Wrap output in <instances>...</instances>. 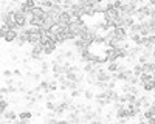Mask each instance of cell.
I'll return each mask as SVG.
<instances>
[{
	"mask_svg": "<svg viewBox=\"0 0 155 124\" xmlns=\"http://www.w3.org/2000/svg\"><path fill=\"white\" fill-rule=\"evenodd\" d=\"M11 60H14V62H17V60H19V56H17L16 53H12V54H11Z\"/></svg>",
	"mask_w": 155,
	"mask_h": 124,
	"instance_id": "cb8c5ba5",
	"label": "cell"
},
{
	"mask_svg": "<svg viewBox=\"0 0 155 124\" xmlns=\"http://www.w3.org/2000/svg\"><path fill=\"white\" fill-rule=\"evenodd\" d=\"M95 92H93V89H90V87H87L85 89V92H84V99H87V101H95Z\"/></svg>",
	"mask_w": 155,
	"mask_h": 124,
	"instance_id": "4fadbf2b",
	"label": "cell"
},
{
	"mask_svg": "<svg viewBox=\"0 0 155 124\" xmlns=\"http://www.w3.org/2000/svg\"><path fill=\"white\" fill-rule=\"evenodd\" d=\"M113 30H115L116 39H118L120 42H126V41H129V30H127V28L120 27V28H113Z\"/></svg>",
	"mask_w": 155,
	"mask_h": 124,
	"instance_id": "277c9868",
	"label": "cell"
},
{
	"mask_svg": "<svg viewBox=\"0 0 155 124\" xmlns=\"http://www.w3.org/2000/svg\"><path fill=\"white\" fill-rule=\"evenodd\" d=\"M56 50H58V42H56L54 37H51V39H50L47 44H44V54H45V56L54 54Z\"/></svg>",
	"mask_w": 155,
	"mask_h": 124,
	"instance_id": "7a4b0ae2",
	"label": "cell"
},
{
	"mask_svg": "<svg viewBox=\"0 0 155 124\" xmlns=\"http://www.w3.org/2000/svg\"><path fill=\"white\" fill-rule=\"evenodd\" d=\"M44 124H58V119L54 118V119H45L44 118Z\"/></svg>",
	"mask_w": 155,
	"mask_h": 124,
	"instance_id": "7402d4cb",
	"label": "cell"
},
{
	"mask_svg": "<svg viewBox=\"0 0 155 124\" xmlns=\"http://www.w3.org/2000/svg\"><path fill=\"white\" fill-rule=\"evenodd\" d=\"M143 90H144L146 93H153V92H155V81H150V82L144 84V85H143Z\"/></svg>",
	"mask_w": 155,
	"mask_h": 124,
	"instance_id": "2e32d148",
	"label": "cell"
},
{
	"mask_svg": "<svg viewBox=\"0 0 155 124\" xmlns=\"http://www.w3.org/2000/svg\"><path fill=\"white\" fill-rule=\"evenodd\" d=\"M19 33H20V31H17V30H9V31L6 33V36L3 37V41H5L6 44H14L16 39H17V36H19Z\"/></svg>",
	"mask_w": 155,
	"mask_h": 124,
	"instance_id": "5b68a950",
	"label": "cell"
},
{
	"mask_svg": "<svg viewBox=\"0 0 155 124\" xmlns=\"http://www.w3.org/2000/svg\"><path fill=\"white\" fill-rule=\"evenodd\" d=\"M143 71L147 73V74H155V62L150 60V62H146L143 65Z\"/></svg>",
	"mask_w": 155,
	"mask_h": 124,
	"instance_id": "7c38bea8",
	"label": "cell"
},
{
	"mask_svg": "<svg viewBox=\"0 0 155 124\" xmlns=\"http://www.w3.org/2000/svg\"><path fill=\"white\" fill-rule=\"evenodd\" d=\"M104 56H106V59H107L109 64H110V62H116V60H120L118 50H115V48H106Z\"/></svg>",
	"mask_w": 155,
	"mask_h": 124,
	"instance_id": "3957f363",
	"label": "cell"
},
{
	"mask_svg": "<svg viewBox=\"0 0 155 124\" xmlns=\"http://www.w3.org/2000/svg\"><path fill=\"white\" fill-rule=\"evenodd\" d=\"M58 90H59V82L58 81H50V92L58 93Z\"/></svg>",
	"mask_w": 155,
	"mask_h": 124,
	"instance_id": "ac0fdd59",
	"label": "cell"
},
{
	"mask_svg": "<svg viewBox=\"0 0 155 124\" xmlns=\"http://www.w3.org/2000/svg\"><path fill=\"white\" fill-rule=\"evenodd\" d=\"M5 95H8V87L6 85L2 87V96H5Z\"/></svg>",
	"mask_w": 155,
	"mask_h": 124,
	"instance_id": "603a6c76",
	"label": "cell"
},
{
	"mask_svg": "<svg viewBox=\"0 0 155 124\" xmlns=\"http://www.w3.org/2000/svg\"><path fill=\"white\" fill-rule=\"evenodd\" d=\"M116 84H118V82H116V81H113V79H112V81L109 82V90H115V87H116Z\"/></svg>",
	"mask_w": 155,
	"mask_h": 124,
	"instance_id": "44dd1931",
	"label": "cell"
},
{
	"mask_svg": "<svg viewBox=\"0 0 155 124\" xmlns=\"http://www.w3.org/2000/svg\"><path fill=\"white\" fill-rule=\"evenodd\" d=\"M129 39H130V42H134V44H135V47H143V44H144V37L141 36V34L130 36Z\"/></svg>",
	"mask_w": 155,
	"mask_h": 124,
	"instance_id": "9c48e42d",
	"label": "cell"
},
{
	"mask_svg": "<svg viewBox=\"0 0 155 124\" xmlns=\"http://www.w3.org/2000/svg\"><path fill=\"white\" fill-rule=\"evenodd\" d=\"M42 74V76H47V74L51 73V62H47V60H42L41 62V71H39Z\"/></svg>",
	"mask_w": 155,
	"mask_h": 124,
	"instance_id": "ba28073f",
	"label": "cell"
},
{
	"mask_svg": "<svg viewBox=\"0 0 155 124\" xmlns=\"http://www.w3.org/2000/svg\"><path fill=\"white\" fill-rule=\"evenodd\" d=\"M132 71H134L135 76H138V78L144 73V71H143V65H141V64H135V65H132Z\"/></svg>",
	"mask_w": 155,
	"mask_h": 124,
	"instance_id": "e0dca14e",
	"label": "cell"
},
{
	"mask_svg": "<svg viewBox=\"0 0 155 124\" xmlns=\"http://www.w3.org/2000/svg\"><path fill=\"white\" fill-rule=\"evenodd\" d=\"M2 74H3V78H5V79H11L12 76H14V73H12L11 70H3Z\"/></svg>",
	"mask_w": 155,
	"mask_h": 124,
	"instance_id": "d6986e66",
	"label": "cell"
},
{
	"mask_svg": "<svg viewBox=\"0 0 155 124\" xmlns=\"http://www.w3.org/2000/svg\"><path fill=\"white\" fill-rule=\"evenodd\" d=\"M37 5L41 6V8H44V9H45V12H47V11H50L51 8L54 6V2H50V0H42V2H39Z\"/></svg>",
	"mask_w": 155,
	"mask_h": 124,
	"instance_id": "5bb4252c",
	"label": "cell"
},
{
	"mask_svg": "<svg viewBox=\"0 0 155 124\" xmlns=\"http://www.w3.org/2000/svg\"><path fill=\"white\" fill-rule=\"evenodd\" d=\"M102 19H104L106 22L109 23H113L120 19V9H116V8H107L106 12H104V16H102Z\"/></svg>",
	"mask_w": 155,
	"mask_h": 124,
	"instance_id": "6da1fadb",
	"label": "cell"
},
{
	"mask_svg": "<svg viewBox=\"0 0 155 124\" xmlns=\"http://www.w3.org/2000/svg\"><path fill=\"white\" fill-rule=\"evenodd\" d=\"M14 124H30V121H14Z\"/></svg>",
	"mask_w": 155,
	"mask_h": 124,
	"instance_id": "d4e9b609",
	"label": "cell"
},
{
	"mask_svg": "<svg viewBox=\"0 0 155 124\" xmlns=\"http://www.w3.org/2000/svg\"><path fill=\"white\" fill-rule=\"evenodd\" d=\"M12 73H14V76H16V78H19V79H22V78H23V73H22V70H20V68L12 70Z\"/></svg>",
	"mask_w": 155,
	"mask_h": 124,
	"instance_id": "ffe728a7",
	"label": "cell"
},
{
	"mask_svg": "<svg viewBox=\"0 0 155 124\" xmlns=\"http://www.w3.org/2000/svg\"><path fill=\"white\" fill-rule=\"evenodd\" d=\"M106 93H107V98L112 101V104L113 103H118V99H120V93H118V90H106Z\"/></svg>",
	"mask_w": 155,
	"mask_h": 124,
	"instance_id": "8fae6325",
	"label": "cell"
},
{
	"mask_svg": "<svg viewBox=\"0 0 155 124\" xmlns=\"http://www.w3.org/2000/svg\"><path fill=\"white\" fill-rule=\"evenodd\" d=\"M33 116H34V112H31V110H22V112H19V121H31Z\"/></svg>",
	"mask_w": 155,
	"mask_h": 124,
	"instance_id": "52a82bcc",
	"label": "cell"
},
{
	"mask_svg": "<svg viewBox=\"0 0 155 124\" xmlns=\"http://www.w3.org/2000/svg\"><path fill=\"white\" fill-rule=\"evenodd\" d=\"M8 106H9V101L5 96H2V99H0V112H2V115L8 112Z\"/></svg>",
	"mask_w": 155,
	"mask_h": 124,
	"instance_id": "9a60e30c",
	"label": "cell"
},
{
	"mask_svg": "<svg viewBox=\"0 0 155 124\" xmlns=\"http://www.w3.org/2000/svg\"><path fill=\"white\" fill-rule=\"evenodd\" d=\"M147 122H149V124H155V116H153V118H152V119H149V121H147Z\"/></svg>",
	"mask_w": 155,
	"mask_h": 124,
	"instance_id": "484cf974",
	"label": "cell"
},
{
	"mask_svg": "<svg viewBox=\"0 0 155 124\" xmlns=\"http://www.w3.org/2000/svg\"><path fill=\"white\" fill-rule=\"evenodd\" d=\"M138 124H149V122H147V121H140Z\"/></svg>",
	"mask_w": 155,
	"mask_h": 124,
	"instance_id": "4316f807",
	"label": "cell"
},
{
	"mask_svg": "<svg viewBox=\"0 0 155 124\" xmlns=\"http://www.w3.org/2000/svg\"><path fill=\"white\" fill-rule=\"evenodd\" d=\"M120 62H110V64H107L106 65V70L110 73V74H113V73H118L120 71Z\"/></svg>",
	"mask_w": 155,
	"mask_h": 124,
	"instance_id": "30bf717a",
	"label": "cell"
},
{
	"mask_svg": "<svg viewBox=\"0 0 155 124\" xmlns=\"http://www.w3.org/2000/svg\"><path fill=\"white\" fill-rule=\"evenodd\" d=\"M2 118H5L6 121H9V122H14V121H17V118H19V113L16 110H8L6 113H3L2 115Z\"/></svg>",
	"mask_w": 155,
	"mask_h": 124,
	"instance_id": "8992f818",
	"label": "cell"
}]
</instances>
